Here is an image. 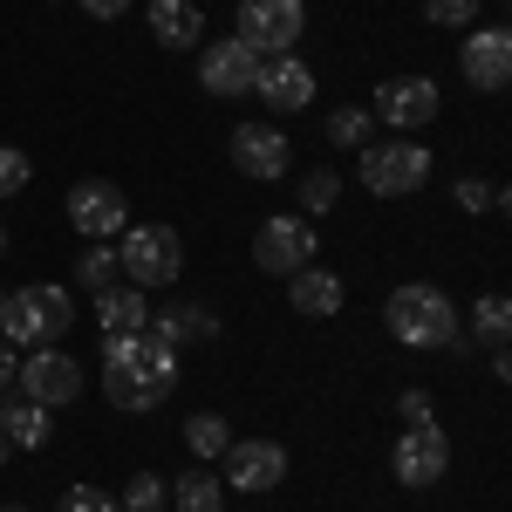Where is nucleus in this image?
I'll use <instances>...</instances> for the list:
<instances>
[{
    "label": "nucleus",
    "instance_id": "nucleus-2",
    "mask_svg": "<svg viewBox=\"0 0 512 512\" xmlns=\"http://www.w3.org/2000/svg\"><path fill=\"white\" fill-rule=\"evenodd\" d=\"M383 328L403 349H458L465 342V315H458V301L437 280H403L383 301Z\"/></svg>",
    "mask_w": 512,
    "mask_h": 512
},
{
    "label": "nucleus",
    "instance_id": "nucleus-18",
    "mask_svg": "<svg viewBox=\"0 0 512 512\" xmlns=\"http://www.w3.org/2000/svg\"><path fill=\"white\" fill-rule=\"evenodd\" d=\"M151 335L164 349H185V342H212L219 335V315L205 301H171V308H151Z\"/></svg>",
    "mask_w": 512,
    "mask_h": 512
},
{
    "label": "nucleus",
    "instance_id": "nucleus-15",
    "mask_svg": "<svg viewBox=\"0 0 512 512\" xmlns=\"http://www.w3.org/2000/svg\"><path fill=\"white\" fill-rule=\"evenodd\" d=\"M253 76H260V55L239 35L198 41V82H205V96H253Z\"/></svg>",
    "mask_w": 512,
    "mask_h": 512
},
{
    "label": "nucleus",
    "instance_id": "nucleus-19",
    "mask_svg": "<svg viewBox=\"0 0 512 512\" xmlns=\"http://www.w3.org/2000/svg\"><path fill=\"white\" fill-rule=\"evenodd\" d=\"M144 21H151V41L158 48H198L205 41V7L198 0H151Z\"/></svg>",
    "mask_w": 512,
    "mask_h": 512
},
{
    "label": "nucleus",
    "instance_id": "nucleus-14",
    "mask_svg": "<svg viewBox=\"0 0 512 512\" xmlns=\"http://www.w3.org/2000/svg\"><path fill=\"white\" fill-rule=\"evenodd\" d=\"M458 69H465V82H472V89L499 96V89L512 82V28H506V21H492V28H465Z\"/></svg>",
    "mask_w": 512,
    "mask_h": 512
},
{
    "label": "nucleus",
    "instance_id": "nucleus-8",
    "mask_svg": "<svg viewBox=\"0 0 512 512\" xmlns=\"http://www.w3.org/2000/svg\"><path fill=\"white\" fill-rule=\"evenodd\" d=\"M14 383L28 403H48V410H62V403H76L82 396V362L62 342H48V349H28L14 362Z\"/></svg>",
    "mask_w": 512,
    "mask_h": 512
},
{
    "label": "nucleus",
    "instance_id": "nucleus-25",
    "mask_svg": "<svg viewBox=\"0 0 512 512\" xmlns=\"http://www.w3.org/2000/svg\"><path fill=\"white\" fill-rule=\"evenodd\" d=\"M328 144H335V151H362V144H376V117H369L362 103L328 110Z\"/></svg>",
    "mask_w": 512,
    "mask_h": 512
},
{
    "label": "nucleus",
    "instance_id": "nucleus-36",
    "mask_svg": "<svg viewBox=\"0 0 512 512\" xmlns=\"http://www.w3.org/2000/svg\"><path fill=\"white\" fill-rule=\"evenodd\" d=\"M7 451H14V444H7V437H0V465H7Z\"/></svg>",
    "mask_w": 512,
    "mask_h": 512
},
{
    "label": "nucleus",
    "instance_id": "nucleus-17",
    "mask_svg": "<svg viewBox=\"0 0 512 512\" xmlns=\"http://www.w3.org/2000/svg\"><path fill=\"white\" fill-rule=\"evenodd\" d=\"M342 301H349V287H342V274H328V267L287 274V308H294V315L328 321V315H342Z\"/></svg>",
    "mask_w": 512,
    "mask_h": 512
},
{
    "label": "nucleus",
    "instance_id": "nucleus-6",
    "mask_svg": "<svg viewBox=\"0 0 512 512\" xmlns=\"http://www.w3.org/2000/svg\"><path fill=\"white\" fill-rule=\"evenodd\" d=\"M315 253H321V233H315V219H301V212H274V219L253 233V267L274 274V280L315 267Z\"/></svg>",
    "mask_w": 512,
    "mask_h": 512
},
{
    "label": "nucleus",
    "instance_id": "nucleus-1",
    "mask_svg": "<svg viewBox=\"0 0 512 512\" xmlns=\"http://www.w3.org/2000/svg\"><path fill=\"white\" fill-rule=\"evenodd\" d=\"M178 349H164L158 335L144 328V335H103V396L117 403V410H158L171 403L178 390Z\"/></svg>",
    "mask_w": 512,
    "mask_h": 512
},
{
    "label": "nucleus",
    "instance_id": "nucleus-4",
    "mask_svg": "<svg viewBox=\"0 0 512 512\" xmlns=\"http://www.w3.org/2000/svg\"><path fill=\"white\" fill-rule=\"evenodd\" d=\"M355 178H362L369 198H410V192H424V178H431V151H424L417 137L362 144V151H355Z\"/></svg>",
    "mask_w": 512,
    "mask_h": 512
},
{
    "label": "nucleus",
    "instance_id": "nucleus-28",
    "mask_svg": "<svg viewBox=\"0 0 512 512\" xmlns=\"http://www.w3.org/2000/svg\"><path fill=\"white\" fill-rule=\"evenodd\" d=\"M164 485H171L164 472H137L130 485H123L117 506H123V512H164Z\"/></svg>",
    "mask_w": 512,
    "mask_h": 512
},
{
    "label": "nucleus",
    "instance_id": "nucleus-21",
    "mask_svg": "<svg viewBox=\"0 0 512 512\" xmlns=\"http://www.w3.org/2000/svg\"><path fill=\"white\" fill-rule=\"evenodd\" d=\"M96 321H103V335H144V328H151V301H144V287H130V280L103 287V294H96Z\"/></svg>",
    "mask_w": 512,
    "mask_h": 512
},
{
    "label": "nucleus",
    "instance_id": "nucleus-5",
    "mask_svg": "<svg viewBox=\"0 0 512 512\" xmlns=\"http://www.w3.org/2000/svg\"><path fill=\"white\" fill-rule=\"evenodd\" d=\"M117 274L130 280V287H171V280L185 274V239L171 233V226H123L117 233Z\"/></svg>",
    "mask_w": 512,
    "mask_h": 512
},
{
    "label": "nucleus",
    "instance_id": "nucleus-29",
    "mask_svg": "<svg viewBox=\"0 0 512 512\" xmlns=\"http://www.w3.org/2000/svg\"><path fill=\"white\" fill-rule=\"evenodd\" d=\"M485 0H424V21L431 28H478Z\"/></svg>",
    "mask_w": 512,
    "mask_h": 512
},
{
    "label": "nucleus",
    "instance_id": "nucleus-32",
    "mask_svg": "<svg viewBox=\"0 0 512 512\" xmlns=\"http://www.w3.org/2000/svg\"><path fill=\"white\" fill-rule=\"evenodd\" d=\"M55 512H123L117 499H110V492H96V485H69V492H62V506Z\"/></svg>",
    "mask_w": 512,
    "mask_h": 512
},
{
    "label": "nucleus",
    "instance_id": "nucleus-26",
    "mask_svg": "<svg viewBox=\"0 0 512 512\" xmlns=\"http://www.w3.org/2000/svg\"><path fill=\"white\" fill-rule=\"evenodd\" d=\"M76 280L89 287V294H103V287H117V246L110 239H82V260H76Z\"/></svg>",
    "mask_w": 512,
    "mask_h": 512
},
{
    "label": "nucleus",
    "instance_id": "nucleus-9",
    "mask_svg": "<svg viewBox=\"0 0 512 512\" xmlns=\"http://www.w3.org/2000/svg\"><path fill=\"white\" fill-rule=\"evenodd\" d=\"M444 472H451V437L437 431L431 417L424 424H403V437L390 444V478L410 485V492H431Z\"/></svg>",
    "mask_w": 512,
    "mask_h": 512
},
{
    "label": "nucleus",
    "instance_id": "nucleus-35",
    "mask_svg": "<svg viewBox=\"0 0 512 512\" xmlns=\"http://www.w3.org/2000/svg\"><path fill=\"white\" fill-rule=\"evenodd\" d=\"M7 383H14V349L0 342V396H7Z\"/></svg>",
    "mask_w": 512,
    "mask_h": 512
},
{
    "label": "nucleus",
    "instance_id": "nucleus-24",
    "mask_svg": "<svg viewBox=\"0 0 512 512\" xmlns=\"http://www.w3.org/2000/svg\"><path fill=\"white\" fill-rule=\"evenodd\" d=\"M506 335H512V301L492 287V294H478V308H472V342H485V349L499 355Z\"/></svg>",
    "mask_w": 512,
    "mask_h": 512
},
{
    "label": "nucleus",
    "instance_id": "nucleus-31",
    "mask_svg": "<svg viewBox=\"0 0 512 512\" xmlns=\"http://www.w3.org/2000/svg\"><path fill=\"white\" fill-rule=\"evenodd\" d=\"M451 205H465V212H499L506 192H499V185H485V178H458V185H451Z\"/></svg>",
    "mask_w": 512,
    "mask_h": 512
},
{
    "label": "nucleus",
    "instance_id": "nucleus-12",
    "mask_svg": "<svg viewBox=\"0 0 512 512\" xmlns=\"http://www.w3.org/2000/svg\"><path fill=\"white\" fill-rule=\"evenodd\" d=\"M69 226H76L82 239H117L123 226H130V198H123V185H110V178H82V185H69Z\"/></svg>",
    "mask_w": 512,
    "mask_h": 512
},
{
    "label": "nucleus",
    "instance_id": "nucleus-37",
    "mask_svg": "<svg viewBox=\"0 0 512 512\" xmlns=\"http://www.w3.org/2000/svg\"><path fill=\"white\" fill-rule=\"evenodd\" d=\"M0 253H7V226H0Z\"/></svg>",
    "mask_w": 512,
    "mask_h": 512
},
{
    "label": "nucleus",
    "instance_id": "nucleus-34",
    "mask_svg": "<svg viewBox=\"0 0 512 512\" xmlns=\"http://www.w3.org/2000/svg\"><path fill=\"white\" fill-rule=\"evenodd\" d=\"M130 7H137V0H82V14H89V21H123Z\"/></svg>",
    "mask_w": 512,
    "mask_h": 512
},
{
    "label": "nucleus",
    "instance_id": "nucleus-22",
    "mask_svg": "<svg viewBox=\"0 0 512 512\" xmlns=\"http://www.w3.org/2000/svg\"><path fill=\"white\" fill-rule=\"evenodd\" d=\"M164 506L171 512H226V485L212 465H192V472H178L164 485Z\"/></svg>",
    "mask_w": 512,
    "mask_h": 512
},
{
    "label": "nucleus",
    "instance_id": "nucleus-10",
    "mask_svg": "<svg viewBox=\"0 0 512 512\" xmlns=\"http://www.w3.org/2000/svg\"><path fill=\"white\" fill-rule=\"evenodd\" d=\"M437 110H444V96H437L431 76H390V82H376V96H369V117L390 123L396 137H417Z\"/></svg>",
    "mask_w": 512,
    "mask_h": 512
},
{
    "label": "nucleus",
    "instance_id": "nucleus-13",
    "mask_svg": "<svg viewBox=\"0 0 512 512\" xmlns=\"http://www.w3.org/2000/svg\"><path fill=\"white\" fill-rule=\"evenodd\" d=\"M287 164H294V144H287L280 123H239L233 130V171L239 178L274 185V178H287Z\"/></svg>",
    "mask_w": 512,
    "mask_h": 512
},
{
    "label": "nucleus",
    "instance_id": "nucleus-3",
    "mask_svg": "<svg viewBox=\"0 0 512 512\" xmlns=\"http://www.w3.org/2000/svg\"><path fill=\"white\" fill-rule=\"evenodd\" d=\"M69 328H76V287H62V280L7 287V301H0V342L7 349H48Z\"/></svg>",
    "mask_w": 512,
    "mask_h": 512
},
{
    "label": "nucleus",
    "instance_id": "nucleus-27",
    "mask_svg": "<svg viewBox=\"0 0 512 512\" xmlns=\"http://www.w3.org/2000/svg\"><path fill=\"white\" fill-rule=\"evenodd\" d=\"M335 198H342V178H335L328 164H315V171L301 178V205H308L301 219H321V212H335Z\"/></svg>",
    "mask_w": 512,
    "mask_h": 512
},
{
    "label": "nucleus",
    "instance_id": "nucleus-20",
    "mask_svg": "<svg viewBox=\"0 0 512 512\" xmlns=\"http://www.w3.org/2000/svg\"><path fill=\"white\" fill-rule=\"evenodd\" d=\"M0 437H7L14 451H41V444L55 437V410H48V403H28V396H7V403H0Z\"/></svg>",
    "mask_w": 512,
    "mask_h": 512
},
{
    "label": "nucleus",
    "instance_id": "nucleus-38",
    "mask_svg": "<svg viewBox=\"0 0 512 512\" xmlns=\"http://www.w3.org/2000/svg\"><path fill=\"white\" fill-rule=\"evenodd\" d=\"M0 301H7V287H0Z\"/></svg>",
    "mask_w": 512,
    "mask_h": 512
},
{
    "label": "nucleus",
    "instance_id": "nucleus-30",
    "mask_svg": "<svg viewBox=\"0 0 512 512\" xmlns=\"http://www.w3.org/2000/svg\"><path fill=\"white\" fill-rule=\"evenodd\" d=\"M28 178H35V158L14 151V144H0V205H7L14 192H28Z\"/></svg>",
    "mask_w": 512,
    "mask_h": 512
},
{
    "label": "nucleus",
    "instance_id": "nucleus-16",
    "mask_svg": "<svg viewBox=\"0 0 512 512\" xmlns=\"http://www.w3.org/2000/svg\"><path fill=\"white\" fill-rule=\"evenodd\" d=\"M253 96H260L274 117H294V110L315 103V69H308L301 55H267L260 76H253Z\"/></svg>",
    "mask_w": 512,
    "mask_h": 512
},
{
    "label": "nucleus",
    "instance_id": "nucleus-33",
    "mask_svg": "<svg viewBox=\"0 0 512 512\" xmlns=\"http://www.w3.org/2000/svg\"><path fill=\"white\" fill-rule=\"evenodd\" d=\"M396 410H403V424H424V417H431V390H403Z\"/></svg>",
    "mask_w": 512,
    "mask_h": 512
},
{
    "label": "nucleus",
    "instance_id": "nucleus-11",
    "mask_svg": "<svg viewBox=\"0 0 512 512\" xmlns=\"http://www.w3.org/2000/svg\"><path fill=\"white\" fill-rule=\"evenodd\" d=\"M280 478H287V451H280L274 437H233L226 458H219V485H233V492H246V499L274 492Z\"/></svg>",
    "mask_w": 512,
    "mask_h": 512
},
{
    "label": "nucleus",
    "instance_id": "nucleus-7",
    "mask_svg": "<svg viewBox=\"0 0 512 512\" xmlns=\"http://www.w3.org/2000/svg\"><path fill=\"white\" fill-rule=\"evenodd\" d=\"M233 35L267 62V55H294V41L308 35V7L301 0H239Z\"/></svg>",
    "mask_w": 512,
    "mask_h": 512
},
{
    "label": "nucleus",
    "instance_id": "nucleus-23",
    "mask_svg": "<svg viewBox=\"0 0 512 512\" xmlns=\"http://www.w3.org/2000/svg\"><path fill=\"white\" fill-rule=\"evenodd\" d=\"M226 444H233V424H226L219 410H192V417H185V451H192V465H219Z\"/></svg>",
    "mask_w": 512,
    "mask_h": 512
}]
</instances>
